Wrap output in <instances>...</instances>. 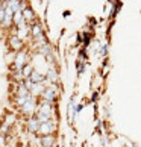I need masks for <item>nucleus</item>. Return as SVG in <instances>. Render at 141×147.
<instances>
[{
	"instance_id": "obj_1",
	"label": "nucleus",
	"mask_w": 141,
	"mask_h": 147,
	"mask_svg": "<svg viewBox=\"0 0 141 147\" xmlns=\"http://www.w3.org/2000/svg\"><path fill=\"white\" fill-rule=\"evenodd\" d=\"M28 64V53L24 50H18V53L14 58V67L15 70H23V67Z\"/></svg>"
},
{
	"instance_id": "obj_2",
	"label": "nucleus",
	"mask_w": 141,
	"mask_h": 147,
	"mask_svg": "<svg viewBox=\"0 0 141 147\" xmlns=\"http://www.w3.org/2000/svg\"><path fill=\"white\" fill-rule=\"evenodd\" d=\"M43 100H46L49 103H53L56 100V86L52 85V86H46L44 92H43Z\"/></svg>"
},
{
	"instance_id": "obj_3",
	"label": "nucleus",
	"mask_w": 141,
	"mask_h": 147,
	"mask_svg": "<svg viewBox=\"0 0 141 147\" xmlns=\"http://www.w3.org/2000/svg\"><path fill=\"white\" fill-rule=\"evenodd\" d=\"M20 109L23 114H26V115H30V114L36 112V103H35V97H32V99H29L28 102L24 103V105L20 106Z\"/></svg>"
},
{
	"instance_id": "obj_4",
	"label": "nucleus",
	"mask_w": 141,
	"mask_h": 147,
	"mask_svg": "<svg viewBox=\"0 0 141 147\" xmlns=\"http://www.w3.org/2000/svg\"><path fill=\"white\" fill-rule=\"evenodd\" d=\"M55 129H56L55 123H53L52 120H49V121H46V123H41L38 134H40V135H50V134L55 132Z\"/></svg>"
},
{
	"instance_id": "obj_5",
	"label": "nucleus",
	"mask_w": 141,
	"mask_h": 147,
	"mask_svg": "<svg viewBox=\"0 0 141 147\" xmlns=\"http://www.w3.org/2000/svg\"><path fill=\"white\" fill-rule=\"evenodd\" d=\"M30 35H32V38H34L35 41L46 38V36H44V32H43V28H41V24H40V23H32V26H30Z\"/></svg>"
},
{
	"instance_id": "obj_6",
	"label": "nucleus",
	"mask_w": 141,
	"mask_h": 147,
	"mask_svg": "<svg viewBox=\"0 0 141 147\" xmlns=\"http://www.w3.org/2000/svg\"><path fill=\"white\" fill-rule=\"evenodd\" d=\"M29 35H30V26L28 24V21L23 23V24H20V26H17V36L20 38V40L26 41Z\"/></svg>"
},
{
	"instance_id": "obj_7",
	"label": "nucleus",
	"mask_w": 141,
	"mask_h": 147,
	"mask_svg": "<svg viewBox=\"0 0 141 147\" xmlns=\"http://www.w3.org/2000/svg\"><path fill=\"white\" fill-rule=\"evenodd\" d=\"M40 126H41V123H40V120H38L36 117H30L28 120V130L30 134H38Z\"/></svg>"
},
{
	"instance_id": "obj_8",
	"label": "nucleus",
	"mask_w": 141,
	"mask_h": 147,
	"mask_svg": "<svg viewBox=\"0 0 141 147\" xmlns=\"http://www.w3.org/2000/svg\"><path fill=\"white\" fill-rule=\"evenodd\" d=\"M55 143H56V140H55V137H53V134L41 135V138H40V144L44 146V147H55Z\"/></svg>"
},
{
	"instance_id": "obj_9",
	"label": "nucleus",
	"mask_w": 141,
	"mask_h": 147,
	"mask_svg": "<svg viewBox=\"0 0 141 147\" xmlns=\"http://www.w3.org/2000/svg\"><path fill=\"white\" fill-rule=\"evenodd\" d=\"M29 79H30L34 84H40V82H44V80L47 79V76H46L44 73L38 71V70H34V71H32V74L29 76Z\"/></svg>"
},
{
	"instance_id": "obj_10",
	"label": "nucleus",
	"mask_w": 141,
	"mask_h": 147,
	"mask_svg": "<svg viewBox=\"0 0 141 147\" xmlns=\"http://www.w3.org/2000/svg\"><path fill=\"white\" fill-rule=\"evenodd\" d=\"M9 44L14 50H21V47H23V40H20L17 35H14V36L9 38Z\"/></svg>"
},
{
	"instance_id": "obj_11",
	"label": "nucleus",
	"mask_w": 141,
	"mask_h": 147,
	"mask_svg": "<svg viewBox=\"0 0 141 147\" xmlns=\"http://www.w3.org/2000/svg\"><path fill=\"white\" fill-rule=\"evenodd\" d=\"M44 90H46V85L43 84V82H40V84H34L32 85V88H30V92H32V96H41L43 92H44Z\"/></svg>"
},
{
	"instance_id": "obj_12",
	"label": "nucleus",
	"mask_w": 141,
	"mask_h": 147,
	"mask_svg": "<svg viewBox=\"0 0 141 147\" xmlns=\"http://www.w3.org/2000/svg\"><path fill=\"white\" fill-rule=\"evenodd\" d=\"M36 111H40L43 114H47V115H52V103H49L46 100H43L41 102V105L38 106V109Z\"/></svg>"
},
{
	"instance_id": "obj_13",
	"label": "nucleus",
	"mask_w": 141,
	"mask_h": 147,
	"mask_svg": "<svg viewBox=\"0 0 141 147\" xmlns=\"http://www.w3.org/2000/svg\"><path fill=\"white\" fill-rule=\"evenodd\" d=\"M12 20H14V26H15V28H17V26H20V24H23V23H26V20H24V17H23V11H21V12H15L14 17H12Z\"/></svg>"
},
{
	"instance_id": "obj_14",
	"label": "nucleus",
	"mask_w": 141,
	"mask_h": 147,
	"mask_svg": "<svg viewBox=\"0 0 141 147\" xmlns=\"http://www.w3.org/2000/svg\"><path fill=\"white\" fill-rule=\"evenodd\" d=\"M46 76H47V79L50 80L52 84H56V80H58V73L55 71V68H53V67H50V68L47 70Z\"/></svg>"
},
{
	"instance_id": "obj_15",
	"label": "nucleus",
	"mask_w": 141,
	"mask_h": 147,
	"mask_svg": "<svg viewBox=\"0 0 141 147\" xmlns=\"http://www.w3.org/2000/svg\"><path fill=\"white\" fill-rule=\"evenodd\" d=\"M23 17H24V20L28 21V23H30V21L35 20V14H34V11H32V9L28 6V8L23 11Z\"/></svg>"
},
{
	"instance_id": "obj_16",
	"label": "nucleus",
	"mask_w": 141,
	"mask_h": 147,
	"mask_svg": "<svg viewBox=\"0 0 141 147\" xmlns=\"http://www.w3.org/2000/svg\"><path fill=\"white\" fill-rule=\"evenodd\" d=\"M36 118L40 120V123H46V121H49V120H52L50 115H47V114H43V112H40V111H36Z\"/></svg>"
},
{
	"instance_id": "obj_17",
	"label": "nucleus",
	"mask_w": 141,
	"mask_h": 147,
	"mask_svg": "<svg viewBox=\"0 0 141 147\" xmlns=\"http://www.w3.org/2000/svg\"><path fill=\"white\" fill-rule=\"evenodd\" d=\"M99 53H100V56L106 58V55H108V44H103V46H102L100 50H99Z\"/></svg>"
},
{
	"instance_id": "obj_18",
	"label": "nucleus",
	"mask_w": 141,
	"mask_h": 147,
	"mask_svg": "<svg viewBox=\"0 0 141 147\" xmlns=\"http://www.w3.org/2000/svg\"><path fill=\"white\" fill-rule=\"evenodd\" d=\"M5 14H6V12H5V6H3V5H2V3H0V26H2V23H3V18H5Z\"/></svg>"
},
{
	"instance_id": "obj_19",
	"label": "nucleus",
	"mask_w": 141,
	"mask_h": 147,
	"mask_svg": "<svg viewBox=\"0 0 141 147\" xmlns=\"http://www.w3.org/2000/svg\"><path fill=\"white\" fill-rule=\"evenodd\" d=\"M0 147H5V137L0 135Z\"/></svg>"
},
{
	"instance_id": "obj_20",
	"label": "nucleus",
	"mask_w": 141,
	"mask_h": 147,
	"mask_svg": "<svg viewBox=\"0 0 141 147\" xmlns=\"http://www.w3.org/2000/svg\"><path fill=\"white\" fill-rule=\"evenodd\" d=\"M126 147H134V146H126Z\"/></svg>"
}]
</instances>
